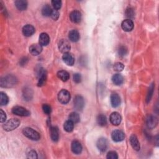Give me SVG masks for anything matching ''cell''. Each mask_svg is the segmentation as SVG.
Listing matches in <instances>:
<instances>
[{
  "label": "cell",
  "instance_id": "cell-1",
  "mask_svg": "<svg viewBox=\"0 0 159 159\" xmlns=\"http://www.w3.org/2000/svg\"><path fill=\"white\" fill-rule=\"evenodd\" d=\"M17 82V80L14 76L8 75L1 78L0 85H1L2 87L3 88H10L16 85Z\"/></svg>",
  "mask_w": 159,
  "mask_h": 159
},
{
  "label": "cell",
  "instance_id": "cell-2",
  "mask_svg": "<svg viewBox=\"0 0 159 159\" xmlns=\"http://www.w3.org/2000/svg\"><path fill=\"white\" fill-rule=\"evenodd\" d=\"M23 134L32 141H39L41 136L39 133L31 127H26L23 130Z\"/></svg>",
  "mask_w": 159,
  "mask_h": 159
},
{
  "label": "cell",
  "instance_id": "cell-3",
  "mask_svg": "<svg viewBox=\"0 0 159 159\" xmlns=\"http://www.w3.org/2000/svg\"><path fill=\"white\" fill-rule=\"evenodd\" d=\"M20 125V121L18 119L12 118L8 121L5 122L3 124V127L6 131H11L14 130Z\"/></svg>",
  "mask_w": 159,
  "mask_h": 159
},
{
  "label": "cell",
  "instance_id": "cell-4",
  "mask_svg": "<svg viewBox=\"0 0 159 159\" xmlns=\"http://www.w3.org/2000/svg\"><path fill=\"white\" fill-rule=\"evenodd\" d=\"M58 99L60 103L62 104H67L70 99V93L66 89H62L58 94Z\"/></svg>",
  "mask_w": 159,
  "mask_h": 159
},
{
  "label": "cell",
  "instance_id": "cell-5",
  "mask_svg": "<svg viewBox=\"0 0 159 159\" xmlns=\"http://www.w3.org/2000/svg\"><path fill=\"white\" fill-rule=\"evenodd\" d=\"M58 47L60 51L65 54L69 52L70 50L71 46L70 44V42L67 41V40L61 39V41L58 42Z\"/></svg>",
  "mask_w": 159,
  "mask_h": 159
},
{
  "label": "cell",
  "instance_id": "cell-6",
  "mask_svg": "<svg viewBox=\"0 0 159 159\" xmlns=\"http://www.w3.org/2000/svg\"><path fill=\"white\" fill-rule=\"evenodd\" d=\"M12 112L14 114L19 116H29L31 113L26 108L22 106H15L13 108Z\"/></svg>",
  "mask_w": 159,
  "mask_h": 159
},
{
  "label": "cell",
  "instance_id": "cell-7",
  "mask_svg": "<svg viewBox=\"0 0 159 159\" xmlns=\"http://www.w3.org/2000/svg\"><path fill=\"white\" fill-rule=\"evenodd\" d=\"M47 79V72L43 68L39 69L38 73V86H42L45 85Z\"/></svg>",
  "mask_w": 159,
  "mask_h": 159
},
{
  "label": "cell",
  "instance_id": "cell-8",
  "mask_svg": "<svg viewBox=\"0 0 159 159\" xmlns=\"http://www.w3.org/2000/svg\"><path fill=\"white\" fill-rule=\"evenodd\" d=\"M74 107L78 111H81L83 109L85 106V101L84 99L82 96H76L73 101Z\"/></svg>",
  "mask_w": 159,
  "mask_h": 159
},
{
  "label": "cell",
  "instance_id": "cell-9",
  "mask_svg": "<svg viewBox=\"0 0 159 159\" xmlns=\"http://www.w3.org/2000/svg\"><path fill=\"white\" fill-rule=\"evenodd\" d=\"M158 124L157 118L153 115H149L146 119V124L148 129H152L155 128Z\"/></svg>",
  "mask_w": 159,
  "mask_h": 159
},
{
  "label": "cell",
  "instance_id": "cell-10",
  "mask_svg": "<svg viewBox=\"0 0 159 159\" xmlns=\"http://www.w3.org/2000/svg\"><path fill=\"white\" fill-rule=\"evenodd\" d=\"M112 139L116 142L123 141L125 138L124 133L120 130H115L111 134Z\"/></svg>",
  "mask_w": 159,
  "mask_h": 159
},
{
  "label": "cell",
  "instance_id": "cell-11",
  "mask_svg": "<svg viewBox=\"0 0 159 159\" xmlns=\"http://www.w3.org/2000/svg\"><path fill=\"white\" fill-rule=\"evenodd\" d=\"M96 146L101 152H105L108 147V142L107 139L105 138L99 139L96 142Z\"/></svg>",
  "mask_w": 159,
  "mask_h": 159
},
{
  "label": "cell",
  "instance_id": "cell-12",
  "mask_svg": "<svg viewBox=\"0 0 159 159\" xmlns=\"http://www.w3.org/2000/svg\"><path fill=\"white\" fill-rule=\"evenodd\" d=\"M109 120H110V122L113 125L118 126L120 124L121 122L122 117L120 114L117 112H114L111 114L110 117H109Z\"/></svg>",
  "mask_w": 159,
  "mask_h": 159
},
{
  "label": "cell",
  "instance_id": "cell-13",
  "mask_svg": "<svg viewBox=\"0 0 159 159\" xmlns=\"http://www.w3.org/2000/svg\"><path fill=\"white\" fill-rule=\"evenodd\" d=\"M134 23L131 19H126L122 22L121 27L124 31L130 32L134 28Z\"/></svg>",
  "mask_w": 159,
  "mask_h": 159
},
{
  "label": "cell",
  "instance_id": "cell-14",
  "mask_svg": "<svg viewBox=\"0 0 159 159\" xmlns=\"http://www.w3.org/2000/svg\"><path fill=\"white\" fill-rule=\"evenodd\" d=\"M62 59L64 62L69 66H72L75 63V58L73 55L70 52L64 54L62 56Z\"/></svg>",
  "mask_w": 159,
  "mask_h": 159
},
{
  "label": "cell",
  "instance_id": "cell-15",
  "mask_svg": "<svg viewBox=\"0 0 159 159\" xmlns=\"http://www.w3.org/2000/svg\"><path fill=\"white\" fill-rule=\"evenodd\" d=\"M42 51V46L40 45L39 44H33L31 47H29V52L31 53L33 55L37 56L41 54Z\"/></svg>",
  "mask_w": 159,
  "mask_h": 159
},
{
  "label": "cell",
  "instance_id": "cell-16",
  "mask_svg": "<svg viewBox=\"0 0 159 159\" xmlns=\"http://www.w3.org/2000/svg\"><path fill=\"white\" fill-rule=\"evenodd\" d=\"M70 19L73 23H79L82 20V14L78 11H73L70 14Z\"/></svg>",
  "mask_w": 159,
  "mask_h": 159
},
{
  "label": "cell",
  "instance_id": "cell-17",
  "mask_svg": "<svg viewBox=\"0 0 159 159\" xmlns=\"http://www.w3.org/2000/svg\"><path fill=\"white\" fill-rule=\"evenodd\" d=\"M35 28L31 24H27L23 28V33L26 37H30L35 33Z\"/></svg>",
  "mask_w": 159,
  "mask_h": 159
},
{
  "label": "cell",
  "instance_id": "cell-18",
  "mask_svg": "<svg viewBox=\"0 0 159 159\" xmlns=\"http://www.w3.org/2000/svg\"><path fill=\"white\" fill-rule=\"evenodd\" d=\"M39 44L42 46H46L50 42V37L47 33H43L39 36Z\"/></svg>",
  "mask_w": 159,
  "mask_h": 159
},
{
  "label": "cell",
  "instance_id": "cell-19",
  "mask_svg": "<svg viewBox=\"0 0 159 159\" xmlns=\"http://www.w3.org/2000/svg\"><path fill=\"white\" fill-rule=\"evenodd\" d=\"M71 148L74 154H80L82 151V145L79 141H74L72 143Z\"/></svg>",
  "mask_w": 159,
  "mask_h": 159
},
{
  "label": "cell",
  "instance_id": "cell-20",
  "mask_svg": "<svg viewBox=\"0 0 159 159\" xmlns=\"http://www.w3.org/2000/svg\"><path fill=\"white\" fill-rule=\"evenodd\" d=\"M110 101L111 106L113 108H117L121 103V98L116 93H113L111 95L110 97Z\"/></svg>",
  "mask_w": 159,
  "mask_h": 159
},
{
  "label": "cell",
  "instance_id": "cell-21",
  "mask_svg": "<svg viewBox=\"0 0 159 159\" xmlns=\"http://www.w3.org/2000/svg\"><path fill=\"white\" fill-rule=\"evenodd\" d=\"M130 143L135 151H139L140 150V143H139L138 139L136 135L133 134L130 137Z\"/></svg>",
  "mask_w": 159,
  "mask_h": 159
},
{
  "label": "cell",
  "instance_id": "cell-22",
  "mask_svg": "<svg viewBox=\"0 0 159 159\" xmlns=\"http://www.w3.org/2000/svg\"><path fill=\"white\" fill-rule=\"evenodd\" d=\"M68 38L70 39V41L73 42H76L78 41L80 39V34L78 31L75 29L72 30V31H70L68 34Z\"/></svg>",
  "mask_w": 159,
  "mask_h": 159
},
{
  "label": "cell",
  "instance_id": "cell-23",
  "mask_svg": "<svg viewBox=\"0 0 159 159\" xmlns=\"http://www.w3.org/2000/svg\"><path fill=\"white\" fill-rule=\"evenodd\" d=\"M112 82L116 85H121L124 82V78L121 74H114L112 77Z\"/></svg>",
  "mask_w": 159,
  "mask_h": 159
},
{
  "label": "cell",
  "instance_id": "cell-24",
  "mask_svg": "<svg viewBox=\"0 0 159 159\" xmlns=\"http://www.w3.org/2000/svg\"><path fill=\"white\" fill-rule=\"evenodd\" d=\"M15 6L20 11H24L27 7V2L25 0H17L15 2Z\"/></svg>",
  "mask_w": 159,
  "mask_h": 159
},
{
  "label": "cell",
  "instance_id": "cell-25",
  "mask_svg": "<svg viewBox=\"0 0 159 159\" xmlns=\"http://www.w3.org/2000/svg\"><path fill=\"white\" fill-rule=\"evenodd\" d=\"M51 137L54 142H57L58 141L59 133L57 127L54 126L51 127Z\"/></svg>",
  "mask_w": 159,
  "mask_h": 159
},
{
  "label": "cell",
  "instance_id": "cell-26",
  "mask_svg": "<svg viewBox=\"0 0 159 159\" xmlns=\"http://www.w3.org/2000/svg\"><path fill=\"white\" fill-rule=\"evenodd\" d=\"M57 76L63 82H67L70 78L69 73L67 71H65V70L59 71L57 73Z\"/></svg>",
  "mask_w": 159,
  "mask_h": 159
},
{
  "label": "cell",
  "instance_id": "cell-27",
  "mask_svg": "<svg viewBox=\"0 0 159 159\" xmlns=\"http://www.w3.org/2000/svg\"><path fill=\"white\" fill-rule=\"evenodd\" d=\"M52 11L53 10L52 9L51 6H50L48 5H45L43 6L42 9V14L44 16L48 17L51 16Z\"/></svg>",
  "mask_w": 159,
  "mask_h": 159
},
{
  "label": "cell",
  "instance_id": "cell-28",
  "mask_svg": "<svg viewBox=\"0 0 159 159\" xmlns=\"http://www.w3.org/2000/svg\"><path fill=\"white\" fill-rule=\"evenodd\" d=\"M33 96V92L31 89L26 88L23 90V97L26 100H31Z\"/></svg>",
  "mask_w": 159,
  "mask_h": 159
},
{
  "label": "cell",
  "instance_id": "cell-29",
  "mask_svg": "<svg viewBox=\"0 0 159 159\" xmlns=\"http://www.w3.org/2000/svg\"><path fill=\"white\" fill-rule=\"evenodd\" d=\"M64 128L65 131L68 132H71L74 129V123L71 121L68 120L64 124Z\"/></svg>",
  "mask_w": 159,
  "mask_h": 159
},
{
  "label": "cell",
  "instance_id": "cell-30",
  "mask_svg": "<svg viewBox=\"0 0 159 159\" xmlns=\"http://www.w3.org/2000/svg\"><path fill=\"white\" fill-rule=\"evenodd\" d=\"M97 123L100 126H105L107 124L106 117L103 114H99L97 117Z\"/></svg>",
  "mask_w": 159,
  "mask_h": 159
},
{
  "label": "cell",
  "instance_id": "cell-31",
  "mask_svg": "<svg viewBox=\"0 0 159 159\" xmlns=\"http://www.w3.org/2000/svg\"><path fill=\"white\" fill-rule=\"evenodd\" d=\"M68 118H69L68 120L71 121L74 124L75 123H78L80 121V118L79 114L78 113H75V112H72V113H71L70 114Z\"/></svg>",
  "mask_w": 159,
  "mask_h": 159
},
{
  "label": "cell",
  "instance_id": "cell-32",
  "mask_svg": "<svg viewBox=\"0 0 159 159\" xmlns=\"http://www.w3.org/2000/svg\"><path fill=\"white\" fill-rule=\"evenodd\" d=\"M0 96H1V99H0V104H1L2 106L6 105L9 101V99L6 94L3 92H1L0 93Z\"/></svg>",
  "mask_w": 159,
  "mask_h": 159
},
{
  "label": "cell",
  "instance_id": "cell-33",
  "mask_svg": "<svg viewBox=\"0 0 159 159\" xmlns=\"http://www.w3.org/2000/svg\"><path fill=\"white\" fill-rule=\"evenodd\" d=\"M154 84H152L148 89V92L147 95V98H146V101L147 103L149 102L151 100V98L153 96V93H154Z\"/></svg>",
  "mask_w": 159,
  "mask_h": 159
},
{
  "label": "cell",
  "instance_id": "cell-34",
  "mask_svg": "<svg viewBox=\"0 0 159 159\" xmlns=\"http://www.w3.org/2000/svg\"><path fill=\"white\" fill-rule=\"evenodd\" d=\"M117 52L119 56L124 57L127 54V49L125 46H121L118 48Z\"/></svg>",
  "mask_w": 159,
  "mask_h": 159
},
{
  "label": "cell",
  "instance_id": "cell-35",
  "mask_svg": "<svg viewBox=\"0 0 159 159\" xmlns=\"http://www.w3.org/2000/svg\"><path fill=\"white\" fill-rule=\"evenodd\" d=\"M114 70L116 72H121L124 68V65L121 62H117L114 65Z\"/></svg>",
  "mask_w": 159,
  "mask_h": 159
},
{
  "label": "cell",
  "instance_id": "cell-36",
  "mask_svg": "<svg viewBox=\"0 0 159 159\" xmlns=\"http://www.w3.org/2000/svg\"><path fill=\"white\" fill-rule=\"evenodd\" d=\"M27 157L28 158H37V154L35 151L30 149L27 152Z\"/></svg>",
  "mask_w": 159,
  "mask_h": 159
},
{
  "label": "cell",
  "instance_id": "cell-37",
  "mask_svg": "<svg viewBox=\"0 0 159 159\" xmlns=\"http://www.w3.org/2000/svg\"><path fill=\"white\" fill-rule=\"evenodd\" d=\"M42 110L45 114H50L51 113L52 108H51V106L48 105V104H44L42 105Z\"/></svg>",
  "mask_w": 159,
  "mask_h": 159
},
{
  "label": "cell",
  "instance_id": "cell-38",
  "mask_svg": "<svg viewBox=\"0 0 159 159\" xmlns=\"http://www.w3.org/2000/svg\"><path fill=\"white\" fill-rule=\"evenodd\" d=\"M52 5L55 10L61 9L62 6V2L60 0H53L52 1Z\"/></svg>",
  "mask_w": 159,
  "mask_h": 159
},
{
  "label": "cell",
  "instance_id": "cell-39",
  "mask_svg": "<svg viewBox=\"0 0 159 159\" xmlns=\"http://www.w3.org/2000/svg\"><path fill=\"white\" fill-rule=\"evenodd\" d=\"M106 158L108 159H117L118 158V155L116 152L110 151L108 153Z\"/></svg>",
  "mask_w": 159,
  "mask_h": 159
},
{
  "label": "cell",
  "instance_id": "cell-40",
  "mask_svg": "<svg viewBox=\"0 0 159 159\" xmlns=\"http://www.w3.org/2000/svg\"><path fill=\"white\" fill-rule=\"evenodd\" d=\"M126 16L129 18H132L134 17V10L132 8H128L127 10H126Z\"/></svg>",
  "mask_w": 159,
  "mask_h": 159
},
{
  "label": "cell",
  "instance_id": "cell-41",
  "mask_svg": "<svg viewBox=\"0 0 159 159\" xmlns=\"http://www.w3.org/2000/svg\"><path fill=\"white\" fill-rule=\"evenodd\" d=\"M73 81L76 83H80L82 81V76L79 73H75L73 75Z\"/></svg>",
  "mask_w": 159,
  "mask_h": 159
},
{
  "label": "cell",
  "instance_id": "cell-42",
  "mask_svg": "<svg viewBox=\"0 0 159 159\" xmlns=\"http://www.w3.org/2000/svg\"><path fill=\"white\" fill-rule=\"evenodd\" d=\"M51 17L55 20V21H56V20H57L59 17V13L58 11H57V10H53L52 11V14H51Z\"/></svg>",
  "mask_w": 159,
  "mask_h": 159
},
{
  "label": "cell",
  "instance_id": "cell-43",
  "mask_svg": "<svg viewBox=\"0 0 159 159\" xmlns=\"http://www.w3.org/2000/svg\"><path fill=\"white\" fill-rule=\"evenodd\" d=\"M0 112H1V119H0V122L3 123H5L6 120V113L2 110V109L0 110Z\"/></svg>",
  "mask_w": 159,
  "mask_h": 159
},
{
  "label": "cell",
  "instance_id": "cell-44",
  "mask_svg": "<svg viewBox=\"0 0 159 159\" xmlns=\"http://www.w3.org/2000/svg\"><path fill=\"white\" fill-rule=\"evenodd\" d=\"M28 62V58L27 57H24L22 59H21V61H20V64L21 65H25Z\"/></svg>",
  "mask_w": 159,
  "mask_h": 159
}]
</instances>
